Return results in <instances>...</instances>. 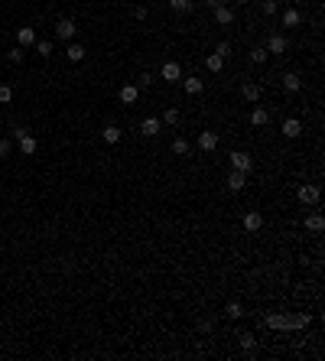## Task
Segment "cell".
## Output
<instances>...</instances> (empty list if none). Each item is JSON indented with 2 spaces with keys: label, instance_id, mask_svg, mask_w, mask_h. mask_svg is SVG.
I'll return each instance as SVG.
<instances>
[{
  "label": "cell",
  "instance_id": "obj_1",
  "mask_svg": "<svg viewBox=\"0 0 325 361\" xmlns=\"http://www.w3.org/2000/svg\"><path fill=\"white\" fill-rule=\"evenodd\" d=\"M13 137H17V143H20V153H23V156H33V153H36V147H39V143H36V137H33L30 130L17 127V130H13Z\"/></svg>",
  "mask_w": 325,
  "mask_h": 361
},
{
  "label": "cell",
  "instance_id": "obj_2",
  "mask_svg": "<svg viewBox=\"0 0 325 361\" xmlns=\"http://www.w3.org/2000/svg\"><path fill=\"white\" fill-rule=\"evenodd\" d=\"M75 33H78V26H75V20L62 17L59 23H55V36H59V39H65V43H72V39H75Z\"/></svg>",
  "mask_w": 325,
  "mask_h": 361
},
{
  "label": "cell",
  "instance_id": "obj_3",
  "mask_svg": "<svg viewBox=\"0 0 325 361\" xmlns=\"http://www.w3.org/2000/svg\"><path fill=\"white\" fill-rule=\"evenodd\" d=\"M231 166H234V169H241V172H251L254 169V156L244 153V150H234V153H231Z\"/></svg>",
  "mask_w": 325,
  "mask_h": 361
},
{
  "label": "cell",
  "instance_id": "obj_4",
  "mask_svg": "<svg viewBox=\"0 0 325 361\" xmlns=\"http://www.w3.org/2000/svg\"><path fill=\"white\" fill-rule=\"evenodd\" d=\"M296 196H299V202H302V205H315V202H319V186H312V183H302Z\"/></svg>",
  "mask_w": 325,
  "mask_h": 361
},
{
  "label": "cell",
  "instance_id": "obj_5",
  "mask_svg": "<svg viewBox=\"0 0 325 361\" xmlns=\"http://www.w3.org/2000/svg\"><path fill=\"white\" fill-rule=\"evenodd\" d=\"M17 43L23 46V49H33V46H36V30H33V26H20L17 30Z\"/></svg>",
  "mask_w": 325,
  "mask_h": 361
},
{
  "label": "cell",
  "instance_id": "obj_6",
  "mask_svg": "<svg viewBox=\"0 0 325 361\" xmlns=\"http://www.w3.org/2000/svg\"><path fill=\"white\" fill-rule=\"evenodd\" d=\"M280 130H283V137H289V140H296V137L302 134V121H299V117H286Z\"/></svg>",
  "mask_w": 325,
  "mask_h": 361
},
{
  "label": "cell",
  "instance_id": "obj_7",
  "mask_svg": "<svg viewBox=\"0 0 325 361\" xmlns=\"http://www.w3.org/2000/svg\"><path fill=\"white\" fill-rule=\"evenodd\" d=\"M198 150H205V153L218 150V134L215 130H202V134H198Z\"/></svg>",
  "mask_w": 325,
  "mask_h": 361
},
{
  "label": "cell",
  "instance_id": "obj_8",
  "mask_svg": "<svg viewBox=\"0 0 325 361\" xmlns=\"http://www.w3.org/2000/svg\"><path fill=\"white\" fill-rule=\"evenodd\" d=\"M244 186H247V172H241V169L228 172V189H231V192H241Z\"/></svg>",
  "mask_w": 325,
  "mask_h": 361
},
{
  "label": "cell",
  "instance_id": "obj_9",
  "mask_svg": "<svg viewBox=\"0 0 325 361\" xmlns=\"http://www.w3.org/2000/svg\"><path fill=\"white\" fill-rule=\"evenodd\" d=\"M309 325V312H299V316H283V329H306Z\"/></svg>",
  "mask_w": 325,
  "mask_h": 361
},
{
  "label": "cell",
  "instance_id": "obj_10",
  "mask_svg": "<svg viewBox=\"0 0 325 361\" xmlns=\"http://www.w3.org/2000/svg\"><path fill=\"white\" fill-rule=\"evenodd\" d=\"M163 81H169V85L182 81V68H179L176 62H166V65H163Z\"/></svg>",
  "mask_w": 325,
  "mask_h": 361
},
{
  "label": "cell",
  "instance_id": "obj_11",
  "mask_svg": "<svg viewBox=\"0 0 325 361\" xmlns=\"http://www.w3.org/2000/svg\"><path fill=\"white\" fill-rule=\"evenodd\" d=\"M160 130H163V121H160V117H147V121L140 124V134H143V137H156Z\"/></svg>",
  "mask_w": 325,
  "mask_h": 361
},
{
  "label": "cell",
  "instance_id": "obj_12",
  "mask_svg": "<svg viewBox=\"0 0 325 361\" xmlns=\"http://www.w3.org/2000/svg\"><path fill=\"white\" fill-rule=\"evenodd\" d=\"M215 23L218 26H231L234 23V10H231V7H215Z\"/></svg>",
  "mask_w": 325,
  "mask_h": 361
},
{
  "label": "cell",
  "instance_id": "obj_13",
  "mask_svg": "<svg viewBox=\"0 0 325 361\" xmlns=\"http://www.w3.org/2000/svg\"><path fill=\"white\" fill-rule=\"evenodd\" d=\"M264 228V215L260 212H247L244 215V231H260Z\"/></svg>",
  "mask_w": 325,
  "mask_h": 361
},
{
  "label": "cell",
  "instance_id": "obj_14",
  "mask_svg": "<svg viewBox=\"0 0 325 361\" xmlns=\"http://www.w3.org/2000/svg\"><path fill=\"white\" fill-rule=\"evenodd\" d=\"M117 98H121L124 104H137V98H140V88H137V85H124L121 92H117Z\"/></svg>",
  "mask_w": 325,
  "mask_h": 361
},
{
  "label": "cell",
  "instance_id": "obj_15",
  "mask_svg": "<svg viewBox=\"0 0 325 361\" xmlns=\"http://www.w3.org/2000/svg\"><path fill=\"white\" fill-rule=\"evenodd\" d=\"M283 26H286V30H296V26H302V13L289 7V10L283 13Z\"/></svg>",
  "mask_w": 325,
  "mask_h": 361
},
{
  "label": "cell",
  "instance_id": "obj_16",
  "mask_svg": "<svg viewBox=\"0 0 325 361\" xmlns=\"http://www.w3.org/2000/svg\"><path fill=\"white\" fill-rule=\"evenodd\" d=\"M251 124L254 127H267V124H270V111L267 108H254L251 111Z\"/></svg>",
  "mask_w": 325,
  "mask_h": 361
},
{
  "label": "cell",
  "instance_id": "obj_17",
  "mask_svg": "<svg viewBox=\"0 0 325 361\" xmlns=\"http://www.w3.org/2000/svg\"><path fill=\"white\" fill-rule=\"evenodd\" d=\"M283 88H286L289 95H296V92L302 88V78H299L296 72H286V75H283Z\"/></svg>",
  "mask_w": 325,
  "mask_h": 361
},
{
  "label": "cell",
  "instance_id": "obj_18",
  "mask_svg": "<svg viewBox=\"0 0 325 361\" xmlns=\"http://www.w3.org/2000/svg\"><path fill=\"white\" fill-rule=\"evenodd\" d=\"M267 52H276V55H283V52H286V39H283L280 33H273V36L267 39Z\"/></svg>",
  "mask_w": 325,
  "mask_h": 361
},
{
  "label": "cell",
  "instance_id": "obj_19",
  "mask_svg": "<svg viewBox=\"0 0 325 361\" xmlns=\"http://www.w3.org/2000/svg\"><path fill=\"white\" fill-rule=\"evenodd\" d=\"M241 95H244V101L257 104V101H260V85H254V81H247V85L241 88Z\"/></svg>",
  "mask_w": 325,
  "mask_h": 361
},
{
  "label": "cell",
  "instance_id": "obj_20",
  "mask_svg": "<svg viewBox=\"0 0 325 361\" xmlns=\"http://www.w3.org/2000/svg\"><path fill=\"white\" fill-rule=\"evenodd\" d=\"M306 228H309V231H315V234H319V231H322V228H325V218H322V215H319V212H312V215H306Z\"/></svg>",
  "mask_w": 325,
  "mask_h": 361
},
{
  "label": "cell",
  "instance_id": "obj_21",
  "mask_svg": "<svg viewBox=\"0 0 325 361\" xmlns=\"http://www.w3.org/2000/svg\"><path fill=\"white\" fill-rule=\"evenodd\" d=\"M169 10L185 17V13H192V0H169Z\"/></svg>",
  "mask_w": 325,
  "mask_h": 361
},
{
  "label": "cell",
  "instance_id": "obj_22",
  "mask_svg": "<svg viewBox=\"0 0 325 361\" xmlns=\"http://www.w3.org/2000/svg\"><path fill=\"white\" fill-rule=\"evenodd\" d=\"M65 55H68V62H81V59H85V46H78V43H68Z\"/></svg>",
  "mask_w": 325,
  "mask_h": 361
},
{
  "label": "cell",
  "instance_id": "obj_23",
  "mask_svg": "<svg viewBox=\"0 0 325 361\" xmlns=\"http://www.w3.org/2000/svg\"><path fill=\"white\" fill-rule=\"evenodd\" d=\"M101 137H104V143H117V140H121V127H114V124H107V127L101 130Z\"/></svg>",
  "mask_w": 325,
  "mask_h": 361
},
{
  "label": "cell",
  "instance_id": "obj_24",
  "mask_svg": "<svg viewBox=\"0 0 325 361\" xmlns=\"http://www.w3.org/2000/svg\"><path fill=\"white\" fill-rule=\"evenodd\" d=\"M182 85H185V92L189 95H202V78H182Z\"/></svg>",
  "mask_w": 325,
  "mask_h": 361
},
{
  "label": "cell",
  "instance_id": "obj_25",
  "mask_svg": "<svg viewBox=\"0 0 325 361\" xmlns=\"http://www.w3.org/2000/svg\"><path fill=\"white\" fill-rule=\"evenodd\" d=\"M267 55H270V52H267V46H254V49H251V62L264 65V62H267Z\"/></svg>",
  "mask_w": 325,
  "mask_h": 361
},
{
  "label": "cell",
  "instance_id": "obj_26",
  "mask_svg": "<svg viewBox=\"0 0 325 361\" xmlns=\"http://www.w3.org/2000/svg\"><path fill=\"white\" fill-rule=\"evenodd\" d=\"M172 153L185 156V153H189V140H185V137H176V140H172Z\"/></svg>",
  "mask_w": 325,
  "mask_h": 361
},
{
  "label": "cell",
  "instance_id": "obj_27",
  "mask_svg": "<svg viewBox=\"0 0 325 361\" xmlns=\"http://www.w3.org/2000/svg\"><path fill=\"white\" fill-rule=\"evenodd\" d=\"M33 49L43 55V59H49V55H52V43H49V39H36V46H33Z\"/></svg>",
  "mask_w": 325,
  "mask_h": 361
},
{
  "label": "cell",
  "instance_id": "obj_28",
  "mask_svg": "<svg viewBox=\"0 0 325 361\" xmlns=\"http://www.w3.org/2000/svg\"><path fill=\"white\" fill-rule=\"evenodd\" d=\"M205 65H208V72H221V68H225V59H221L218 52H211V55H208V62H205Z\"/></svg>",
  "mask_w": 325,
  "mask_h": 361
},
{
  "label": "cell",
  "instance_id": "obj_29",
  "mask_svg": "<svg viewBox=\"0 0 325 361\" xmlns=\"http://www.w3.org/2000/svg\"><path fill=\"white\" fill-rule=\"evenodd\" d=\"M225 312H228V319H241V316H244L241 303H228V306H225Z\"/></svg>",
  "mask_w": 325,
  "mask_h": 361
},
{
  "label": "cell",
  "instance_id": "obj_30",
  "mask_svg": "<svg viewBox=\"0 0 325 361\" xmlns=\"http://www.w3.org/2000/svg\"><path fill=\"white\" fill-rule=\"evenodd\" d=\"M160 121H163V124H169V127H172V124H179V111H176V108H169V111H166V114L160 117Z\"/></svg>",
  "mask_w": 325,
  "mask_h": 361
},
{
  "label": "cell",
  "instance_id": "obj_31",
  "mask_svg": "<svg viewBox=\"0 0 325 361\" xmlns=\"http://www.w3.org/2000/svg\"><path fill=\"white\" fill-rule=\"evenodd\" d=\"M238 338H241V348H244V351H251V348H254V335H251V332H241Z\"/></svg>",
  "mask_w": 325,
  "mask_h": 361
},
{
  "label": "cell",
  "instance_id": "obj_32",
  "mask_svg": "<svg viewBox=\"0 0 325 361\" xmlns=\"http://www.w3.org/2000/svg\"><path fill=\"white\" fill-rule=\"evenodd\" d=\"M13 101V88L10 85H0V104H10Z\"/></svg>",
  "mask_w": 325,
  "mask_h": 361
},
{
  "label": "cell",
  "instance_id": "obj_33",
  "mask_svg": "<svg viewBox=\"0 0 325 361\" xmlns=\"http://www.w3.org/2000/svg\"><path fill=\"white\" fill-rule=\"evenodd\" d=\"M23 46H17V49H10V52H7V59H10V62H23Z\"/></svg>",
  "mask_w": 325,
  "mask_h": 361
},
{
  "label": "cell",
  "instance_id": "obj_34",
  "mask_svg": "<svg viewBox=\"0 0 325 361\" xmlns=\"http://www.w3.org/2000/svg\"><path fill=\"white\" fill-rule=\"evenodd\" d=\"M7 156H10V140L0 137V159H7Z\"/></svg>",
  "mask_w": 325,
  "mask_h": 361
},
{
  "label": "cell",
  "instance_id": "obj_35",
  "mask_svg": "<svg viewBox=\"0 0 325 361\" xmlns=\"http://www.w3.org/2000/svg\"><path fill=\"white\" fill-rule=\"evenodd\" d=\"M267 325L270 329H283V316H267Z\"/></svg>",
  "mask_w": 325,
  "mask_h": 361
},
{
  "label": "cell",
  "instance_id": "obj_36",
  "mask_svg": "<svg viewBox=\"0 0 325 361\" xmlns=\"http://www.w3.org/2000/svg\"><path fill=\"white\" fill-rule=\"evenodd\" d=\"M150 81H153V75L143 72V75H140V81H137V88H150Z\"/></svg>",
  "mask_w": 325,
  "mask_h": 361
},
{
  "label": "cell",
  "instance_id": "obj_37",
  "mask_svg": "<svg viewBox=\"0 0 325 361\" xmlns=\"http://www.w3.org/2000/svg\"><path fill=\"white\" fill-rule=\"evenodd\" d=\"M218 55H221V59H228V55H231V46H228V43H218V49H215Z\"/></svg>",
  "mask_w": 325,
  "mask_h": 361
},
{
  "label": "cell",
  "instance_id": "obj_38",
  "mask_svg": "<svg viewBox=\"0 0 325 361\" xmlns=\"http://www.w3.org/2000/svg\"><path fill=\"white\" fill-rule=\"evenodd\" d=\"M264 13H270V17H273V13H276V0H264Z\"/></svg>",
  "mask_w": 325,
  "mask_h": 361
},
{
  "label": "cell",
  "instance_id": "obj_39",
  "mask_svg": "<svg viewBox=\"0 0 325 361\" xmlns=\"http://www.w3.org/2000/svg\"><path fill=\"white\" fill-rule=\"evenodd\" d=\"M134 17L137 20H147V7H134Z\"/></svg>",
  "mask_w": 325,
  "mask_h": 361
},
{
  "label": "cell",
  "instance_id": "obj_40",
  "mask_svg": "<svg viewBox=\"0 0 325 361\" xmlns=\"http://www.w3.org/2000/svg\"><path fill=\"white\" fill-rule=\"evenodd\" d=\"M205 4H208V7H211V10H215V7H225V4H228V0H205Z\"/></svg>",
  "mask_w": 325,
  "mask_h": 361
},
{
  "label": "cell",
  "instance_id": "obj_41",
  "mask_svg": "<svg viewBox=\"0 0 325 361\" xmlns=\"http://www.w3.org/2000/svg\"><path fill=\"white\" fill-rule=\"evenodd\" d=\"M238 4H251V0H238Z\"/></svg>",
  "mask_w": 325,
  "mask_h": 361
}]
</instances>
